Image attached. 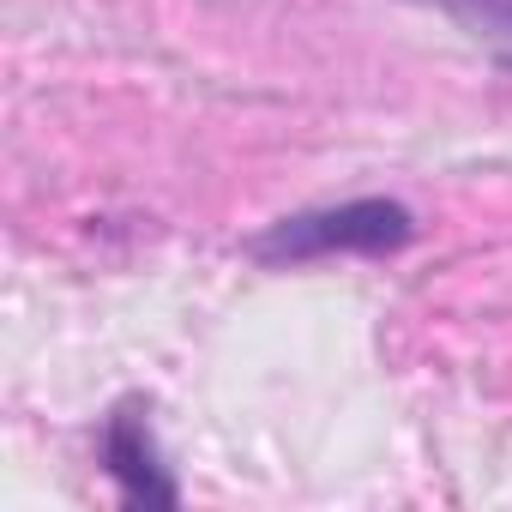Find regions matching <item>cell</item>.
<instances>
[{"label": "cell", "instance_id": "cell-2", "mask_svg": "<svg viewBox=\"0 0 512 512\" xmlns=\"http://www.w3.org/2000/svg\"><path fill=\"white\" fill-rule=\"evenodd\" d=\"M103 470L121 482V494L133 506H175L181 500V488H175V476H169V464L157 452V434H151L139 398L115 404V416L103 422Z\"/></svg>", "mask_w": 512, "mask_h": 512}, {"label": "cell", "instance_id": "cell-1", "mask_svg": "<svg viewBox=\"0 0 512 512\" xmlns=\"http://www.w3.org/2000/svg\"><path fill=\"white\" fill-rule=\"evenodd\" d=\"M416 235L410 205L398 199H350V205H320L278 217L266 235H253L247 253L266 266H302V260H332V253H398Z\"/></svg>", "mask_w": 512, "mask_h": 512}, {"label": "cell", "instance_id": "cell-3", "mask_svg": "<svg viewBox=\"0 0 512 512\" xmlns=\"http://www.w3.org/2000/svg\"><path fill=\"white\" fill-rule=\"evenodd\" d=\"M446 19H458L482 49H494L506 67H512V0H428Z\"/></svg>", "mask_w": 512, "mask_h": 512}]
</instances>
